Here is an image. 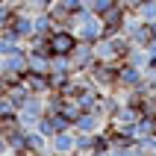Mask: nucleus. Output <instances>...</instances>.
Segmentation results:
<instances>
[{
  "label": "nucleus",
  "mask_w": 156,
  "mask_h": 156,
  "mask_svg": "<svg viewBox=\"0 0 156 156\" xmlns=\"http://www.w3.org/2000/svg\"><path fill=\"white\" fill-rule=\"evenodd\" d=\"M86 74L100 91H115V86H118V62H100L97 59Z\"/></svg>",
  "instance_id": "obj_1"
},
{
  "label": "nucleus",
  "mask_w": 156,
  "mask_h": 156,
  "mask_svg": "<svg viewBox=\"0 0 156 156\" xmlns=\"http://www.w3.org/2000/svg\"><path fill=\"white\" fill-rule=\"evenodd\" d=\"M44 112H47L44 94H30V100L18 109V124H21L24 130H35V124H38V118H41Z\"/></svg>",
  "instance_id": "obj_2"
},
{
  "label": "nucleus",
  "mask_w": 156,
  "mask_h": 156,
  "mask_svg": "<svg viewBox=\"0 0 156 156\" xmlns=\"http://www.w3.org/2000/svg\"><path fill=\"white\" fill-rule=\"evenodd\" d=\"M77 33L71 30V27H56L50 35H47V47L50 53H62V56H71V50L77 47Z\"/></svg>",
  "instance_id": "obj_3"
},
{
  "label": "nucleus",
  "mask_w": 156,
  "mask_h": 156,
  "mask_svg": "<svg viewBox=\"0 0 156 156\" xmlns=\"http://www.w3.org/2000/svg\"><path fill=\"white\" fill-rule=\"evenodd\" d=\"M27 71H30V65H27V50L9 53V56H3V59H0V74H3L9 83H18Z\"/></svg>",
  "instance_id": "obj_4"
},
{
  "label": "nucleus",
  "mask_w": 156,
  "mask_h": 156,
  "mask_svg": "<svg viewBox=\"0 0 156 156\" xmlns=\"http://www.w3.org/2000/svg\"><path fill=\"white\" fill-rule=\"evenodd\" d=\"M141 83H144V71L141 68L118 62V86H115V91H136Z\"/></svg>",
  "instance_id": "obj_5"
},
{
  "label": "nucleus",
  "mask_w": 156,
  "mask_h": 156,
  "mask_svg": "<svg viewBox=\"0 0 156 156\" xmlns=\"http://www.w3.org/2000/svg\"><path fill=\"white\" fill-rule=\"evenodd\" d=\"M71 62H74V74H86V71L97 62V56H94V44L77 41V47L71 50Z\"/></svg>",
  "instance_id": "obj_6"
},
{
  "label": "nucleus",
  "mask_w": 156,
  "mask_h": 156,
  "mask_svg": "<svg viewBox=\"0 0 156 156\" xmlns=\"http://www.w3.org/2000/svg\"><path fill=\"white\" fill-rule=\"evenodd\" d=\"M127 15H130V9L124 6V0H118V3H115L109 12H103V15H100V21H103L106 35L121 33V30H124V21H127Z\"/></svg>",
  "instance_id": "obj_7"
},
{
  "label": "nucleus",
  "mask_w": 156,
  "mask_h": 156,
  "mask_svg": "<svg viewBox=\"0 0 156 156\" xmlns=\"http://www.w3.org/2000/svg\"><path fill=\"white\" fill-rule=\"evenodd\" d=\"M109 127V121H106L100 112H80L77 115V121H74V130L77 133H100V130H106Z\"/></svg>",
  "instance_id": "obj_8"
},
{
  "label": "nucleus",
  "mask_w": 156,
  "mask_h": 156,
  "mask_svg": "<svg viewBox=\"0 0 156 156\" xmlns=\"http://www.w3.org/2000/svg\"><path fill=\"white\" fill-rule=\"evenodd\" d=\"M74 33H77V38H80V41L94 44V41H100V38L106 35V30H103V21H100V15H94V18H88L86 24H80Z\"/></svg>",
  "instance_id": "obj_9"
},
{
  "label": "nucleus",
  "mask_w": 156,
  "mask_h": 156,
  "mask_svg": "<svg viewBox=\"0 0 156 156\" xmlns=\"http://www.w3.org/2000/svg\"><path fill=\"white\" fill-rule=\"evenodd\" d=\"M50 50H44V47H27V65L30 71L35 74H50Z\"/></svg>",
  "instance_id": "obj_10"
},
{
  "label": "nucleus",
  "mask_w": 156,
  "mask_h": 156,
  "mask_svg": "<svg viewBox=\"0 0 156 156\" xmlns=\"http://www.w3.org/2000/svg\"><path fill=\"white\" fill-rule=\"evenodd\" d=\"M77 147V133L74 130H62L50 139V153H62V156H74Z\"/></svg>",
  "instance_id": "obj_11"
},
{
  "label": "nucleus",
  "mask_w": 156,
  "mask_h": 156,
  "mask_svg": "<svg viewBox=\"0 0 156 156\" xmlns=\"http://www.w3.org/2000/svg\"><path fill=\"white\" fill-rule=\"evenodd\" d=\"M12 30L18 33V38H24V41H30V35L35 33V15H30V12H21V9H15V18H12Z\"/></svg>",
  "instance_id": "obj_12"
},
{
  "label": "nucleus",
  "mask_w": 156,
  "mask_h": 156,
  "mask_svg": "<svg viewBox=\"0 0 156 156\" xmlns=\"http://www.w3.org/2000/svg\"><path fill=\"white\" fill-rule=\"evenodd\" d=\"M18 50H27V41L18 38V33L12 30V27L0 30V59L9 56V53H18Z\"/></svg>",
  "instance_id": "obj_13"
},
{
  "label": "nucleus",
  "mask_w": 156,
  "mask_h": 156,
  "mask_svg": "<svg viewBox=\"0 0 156 156\" xmlns=\"http://www.w3.org/2000/svg\"><path fill=\"white\" fill-rule=\"evenodd\" d=\"M139 106L133 103H121L118 109H115V115L109 118V127H133V124L139 121Z\"/></svg>",
  "instance_id": "obj_14"
},
{
  "label": "nucleus",
  "mask_w": 156,
  "mask_h": 156,
  "mask_svg": "<svg viewBox=\"0 0 156 156\" xmlns=\"http://www.w3.org/2000/svg\"><path fill=\"white\" fill-rule=\"evenodd\" d=\"M94 56L100 62H121V56H118V50H115L112 35H103L100 41H94Z\"/></svg>",
  "instance_id": "obj_15"
},
{
  "label": "nucleus",
  "mask_w": 156,
  "mask_h": 156,
  "mask_svg": "<svg viewBox=\"0 0 156 156\" xmlns=\"http://www.w3.org/2000/svg\"><path fill=\"white\" fill-rule=\"evenodd\" d=\"M21 83H24L33 94H50V86H47V74H35V71H27L24 77H21Z\"/></svg>",
  "instance_id": "obj_16"
},
{
  "label": "nucleus",
  "mask_w": 156,
  "mask_h": 156,
  "mask_svg": "<svg viewBox=\"0 0 156 156\" xmlns=\"http://www.w3.org/2000/svg\"><path fill=\"white\" fill-rule=\"evenodd\" d=\"M156 130V112H141L139 121L133 124V133H136V139H144L150 133Z\"/></svg>",
  "instance_id": "obj_17"
},
{
  "label": "nucleus",
  "mask_w": 156,
  "mask_h": 156,
  "mask_svg": "<svg viewBox=\"0 0 156 156\" xmlns=\"http://www.w3.org/2000/svg\"><path fill=\"white\" fill-rule=\"evenodd\" d=\"M147 59H150V56H147V50H144V47H139V44H133L121 62H127V65H136V68H141V71H144V68H147Z\"/></svg>",
  "instance_id": "obj_18"
},
{
  "label": "nucleus",
  "mask_w": 156,
  "mask_h": 156,
  "mask_svg": "<svg viewBox=\"0 0 156 156\" xmlns=\"http://www.w3.org/2000/svg\"><path fill=\"white\" fill-rule=\"evenodd\" d=\"M50 71H59V74H74V62H71V56L53 53V56H50Z\"/></svg>",
  "instance_id": "obj_19"
},
{
  "label": "nucleus",
  "mask_w": 156,
  "mask_h": 156,
  "mask_svg": "<svg viewBox=\"0 0 156 156\" xmlns=\"http://www.w3.org/2000/svg\"><path fill=\"white\" fill-rule=\"evenodd\" d=\"M71 77H74V74H59V71H50V74H47V86H50V91H62V88L68 86Z\"/></svg>",
  "instance_id": "obj_20"
},
{
  "label": "nucleus",
  "mask_w": 156,
  "mask_h": 156,
  "mask_svg": "<svg viewBox=\"0 0 156 156\" xmlns=\"http://www.w3.org/2000/svg\"><path fill=\"white\" fill-rule=\"evenodd\" d=\"M136 15H139L144 24H153V21H156V0H147V3H141V6L136 9Z\"/></svg>",
  "instance_id": "obj_21"
},
{
  "label": "nucleus",
  "mask_w": 156,
  "mask_h": 156,
  "mask_svg": "<svg viewBox=\"0 0 156 156\" xmlns=\"http://www.w3.org/2000/svg\"><path fill=\"white\" fill-rule=\"evenodd\" d=\"M115 3H118V0H86V6L91 9L94 15H103V12H109Z\"/></svg>",
  "instance_id": "obj_22"
},
{
  "label": "nucleus",
  "mask_w": 156,
  "mask_h": 156,
  "mask_svg": "<svg viewBox=\"0 0 156 156\" xmlns=\"http://www.w3.org/2000/svg\"><path fill=\"white\" fill-rule=\"evenodd\" d=\"M15 112H18V109L12 106V100H9L6 91H3V94H0V121H3V118H9V115H15Z\"/></svg>",
  "instance_id": "obj_23"
},
{
  "label": "nucleus",
  "mask_w": 156,
  "mask_h": 156,
  "mask_svg": "<svg viewBox=\"0 0 156 156\" xmlns=\"http://www.w3.org/2000/svg\"><path fill=\"white\" fill-rule=\"evenodd\" d=\"M12 18H15V6H0V30H6L9 24H12Z\"/></svg>",
  "instance_id": "obj_24"
},
{
  "label": "nucleus",
  "mask_w": 156,
  "mask_h": 156,
  "mask_svg": "<svg viewBox=\"0 0 156 156\" xmlns=\"http://www.w3.org/2000/svg\"><path fill=\"white\" fill-rule=\"evenodd\" d=\"M112 156H141L139 144H121V147H112Z\"/></svg>",
  "instance_id": "obj_25"
},
{
  "label": "nucleus",
  "mask_w": 156,
  "mask_h": 156,
  "mask_svg": "<svg viewBox=\"0 0 156 156\" xmlns=\"http://www.w3.org/2000/svg\"><path fill=\"white\" fill-rule=\"evenodd\" d=\"M62 3V9L68 12V15H74V12H80V9L86 6V0H59Z\"/></svg>",
  "instance_id": "obj_26"
},
{
  "label": "nucleus",
  "mask_w": 156,
  "mask_h": 156,
  "mask_svg": "<svg viewBox=\"0 0 156 156\" xmlns=\"http://www.w3.org/2000/svg\"><path fill=\"white\" fill-rule=\"evenodd\" d=\"M0 156H12V150H9V144H6V136L0 133Z\"/></svg>",
  "instance_id": "obj_27"
},
{
  "label": "nucleus",
  "mask_w": 156,
  "mask_h": 156,
  "mask_svg": "<svg viewBox=\"0 0 156 156\" xmlns=\"http://www.w3.org/2000/svg\"><path fill=\"white\" fill-rule=\"evenodd\" d=\"M3 3H6V6H15V9H18V3H21V0H3Z\"/></svg>",
  "instance_id": "obj_28"
},
{
  "label": "nucleus",
  "mask_w": 156,
  "mask_h": 156,
  "mask_svg": "<svg viewBox=\"0 0 156 156\" xmlns=\"http://www.w3.org/2000/svg\"><path fill=\"white\" fill-rule=\"evenodd\" d=\"M141 156H156V153H141Z\"/></svg>",
  "instance_id": "obj_29"
},
{
  "label": "nucleus",
  "mask_w": 156,
  "mask_h": 156,
  "mask_svg": "<svg viewBox=\"0 0 156 156\" xmlns=\"http://www.w3.org/2000/svg\"><path fill=\"white\" fill-rule=\"evenodd\" d=\"M0 6H3V0H0Z\"/></svg>",
  "instance_id": "obj_30"
},
{
  "label": "nucleus",
  "mask_w": 156,
  "mask_h": 156,
  "mask_svg": "<svg viewBox=\"0 0 156 156\" xmlns=\"http://www.w3.org/2000/svg\"><path fill=\"white\" fill-rule=\"evenodd\" d=\"M153 133H156V130H153Z\"/></svg>",
  "instance_id": "obj_31"
}]
</instances>
